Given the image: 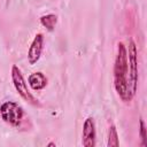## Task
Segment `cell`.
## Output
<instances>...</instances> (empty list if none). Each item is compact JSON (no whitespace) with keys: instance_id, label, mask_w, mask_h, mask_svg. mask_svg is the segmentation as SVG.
<instances>
[{"instance_id":"6da1fadb","label":"cell","mask_w":147,"mask_h":147,"mask_svg":"<svg viewBox=\"0 0 147 147\" xmlns=\"http://www.w3.org/2000/svg\"><path fill=\"white\" fill-rule=\"evenodd\" d=\"M114 86L123 101L127 102L132 100L133 94L130 88L127 49L123 42L117 44V55L114 64Z\"/></svg>"},{"instance_id":"7a4b0ae2","label":"cell","mask_w":147,"mask_h":147,"mask_svg":"<svg viewBox=\"0 0 147 147\" xmlns=\"http://www.w3.org/2000/svg\"><path fill=\"white\" fill-rule=\"evenodd\" d=\"M0 115L1 118L7 124L18 127L22 124L24 117V110L18 103L14 101H5L0 106Z\"/></svg>"},{"instance_id":"3957f363","label":"cell","mask_w":147,"mask_h":147,"mask_svg":"<svg viewBox=\"0 0 147 147\" xmlns=\"http://www.w3.org/2000/svg\"><path fill=\"white\" fill-rule=\"evenodd\" d=\"M127 62H129L130 88H131V93L134 95L137 92V86H138V49L132 39L129 40Z\"/></svg>"},{"instance_id":"277c9868","label":"cell","mask_w":147,"mask_h":147,"mask_svg":"<svg viewBox=\"0 0 147 147\" xmlns=\"http://www.w3.org/2000/svg\"><path fill=\"white\" fill-rule=\"evenodd\" d=\"M11 80H13V85H14L16 92L22 96V99H24L25 101H28L32 105H37V100L30 93L28 85L25 83V79L17 65H13V68H11Z\"/></svg>"},{"instance_id":"5b68a950","label":"cell","mask_w":147,"mask_h":147,"mask_svg":"<svg viewBox=\"0 0 147 147\" xmlns=\"http://www.w3.org/2000/svg\"><path fill=\"white\" fill-rule=\"evenodd\" d=\"M96 139L95 123L93 117H87L83 123V133H82V144L84 147H94Z\"/></svg>"},{"instance_id":"8992f818","label":"cell","mask_w":147,"mask_h":147,"mask_svg":"<svg viewBox=\"0 0 147 147\" xmlns=\"http://www.w3.org/2000/svg\"><path fill=\"white\" fill-rule=\"evenodd\" d=\"M44 48V36L42 33H37L28 51V61L30 64H34L39 61Z\"/></svg>"},{"instance_id":"52a82bcc","label":"cell","mask_w":147,"mask_h":147,"mask_svg":"<svg viewBox=\"0 0 147 147\" xmlns=\"http://www.w3.org/2000/svg\"><path fill=\"white\" fill-rule=\"evenodd\" d=\"M28 82H29L30 87L32 90H34V91H40V90L45 88L46 85H47V78L40 71L31 74L29 76V78H28Z\"/></svg>"},{"instance_id":"ba28073f","label":"cell","mask_w":147,"mask_h":147,"mask_svg":"<svg viewBox=\"0 0 147 147\" xmlns=\"http://www.w3.org/2000/svg\"><path fill=\"white\" fill-rule=\"evenodd\" d=\"M57 22V16L55 14H47V15H42L40 17V23L42 26H45L48 31H53L55 25Z\"/></svg>"},{"instance_id":"9c48e42d","label":"cell","mask_w":147,"mask_h":147,"mask_svg":"<svg viewBox=\"0 0 147 147\" xmlns=\"http://www.w3.org/2000/svg\"><path fill=\"white\" fill-rule=\"evenodd\" d=\"M119 145V140H118V134H117V130L115 125H110L109 131H108V142L107 146L109 147H117Z\"/></svg>"},{"instance_id":"30bf717a","label":"cell","mask_w":147,"mask_h":147,"mask_svg":"<svg viewBox=\"0 0 147 147\" xmlns=\"http://www.w3.org/2000/svg\"><path fill=\"white\" fill-rule=\"evenodd\" d=\"M139 136L141 139V146H147V133H146V126L144 119L140 118L139 121Z\"/></svg>"},{"instance_id":"8fae6325","label":"cell","mask_w":147,"mask_h":147,"mask_svg":"<svg viewBox=\"0 0 147 147\" xmlns=\"http://www.w3.org/2000/svg\"><path fill=\"white\" fill-rule=\"evenodd\" d=\"M47 146H48V147H51V146H55V144H54V142H49Z\"/></svg>"}]
</instances>
